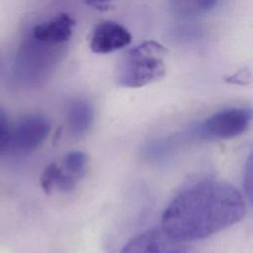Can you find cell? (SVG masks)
Wrapping results in <instances>:
<instances>
[{"label": "cell", "mask_w": 253, "mask_h": 253, "mask_svg": "<svg viewBox=\"0 0 253 253\" xmlns=\"http://www.w3.org/2000/svg\"><path fill=\"white\" fill-rule=\"evenodd\" d=\"M245 200L230 184L206 180L179 193L166 207L162 229L181 241L206 238L238 222Z\"/></svg>", "instance_id": "cell-1"}, {"label": "cell", "mask_w": 253, "mask_h": 253, "mask_svg": "<svg viewBox=\"0 0 253 253\" xmlns=\"http://www.w3.org/2000/svg\"><path fill=\"white\" fill-rule=\"evenodd\" d=\"M166 47L153 40L144 41L128 49L117 64V84L122 87L139 88L162 79L166 73Z\"/></svg>", "instance_id": "cell-2"}, {"label": "cell", "mask_w": 253, "mask_h": 253, "mask_svg": "<svg viewBox=\"0 0 253 253\" xmlns=\"http://www.w3.org/2000/svg\"><path fill=\"white\" fill-rule=\"evenodd\" d=\"M58 48L40 42L26 34L13 60L14 76L24 83L42 80L50 71Z\"/></svg>", "instance_id": "cell-3"}, {"label": "cell", "mask_w": 253, "mask_h": 253, "mask_svg": "<svg viewBox=\"0 0 253 253\" xmlns=\"http://www.w3.org/2000/svg\"><path fill=\"white\" fill-rule=\"evenodd\" d=\"M251 119L248 108H226L208 118L200 126V134L211 139L233 138L247 130Z\"/></svg>", "instance_id": "cell-4"}, {"label": "cell", "mask_w": 253, "mask_h": 253, "mask_svg": "<svg viewBox=\"0 0 253 253\" xmlns=\"http://www.w3.org/2000/svg\"><path fill=\"white\" fill-rule=\"evenodd\" d=\"M49 130L50 124L45 117L39 114L26 115L12 126L10 148L24 153L33 152L45 140Z\"/></svg>", "instance_id": "cell-5"}, {"label": "cell", "mask_w": 253, "mask_h": 253, "mask_svg": "<svg viewBox=\"0 0 253 253\" xmlns=\"http://www.w3.org/2000/svg\"><path fill=\"white\" fill-rule=\"evenodd\" d=\"M121 253H195L185 241L178 240L163 229H148L133 236Z\"/></svg>", "instance_id": "cell-6"}, {"label": "cell", "mask_w": 253, "mask_h": 253, "mask_svg": "<svg viewBox=\"0 0 253 253\" xmlns=\"http://www.w3.org/2000/svg\"><path fill=\"white\" fill-rule=\"evenodd\" d=\"M74 27L75 21L70 15L58 13L31 27L27 35L44 44L61 47L72 37Z\"/></svg>", "instance_id": "cell-7"}, {"label": "cell", "mask_w": 253, "mask_h": 253, "mask_svg": "<svg viewBox=\"0 0 253 253\" xmlns=\"http://www.w3.org/2000/svg\"><path fill=\"white\" fill-rule=\"evenodd\" d=\"M131 39L126 27L114 21H105L93 30L89 46L95 53H110L127 46Z\"/></svg>", "instance_id": "cell-8"}, {"label": "cell", "mask_w": 253, "mask_h": 253, "mask_svg": "<svg viewBox=\"0 0 253 253\" xmlns=\"http://www.w3.org/2000/svg\"><path fill=\"white\" fill-rule=\"evenodd\" d=\"M94 111L89 102L83 99L72 101L67 109V126L71 135L82 136L91 127Z\"/></svg>", "instance_id": "cell-9"}, {"label": "cell", "mask_w": 253, "mask_h": 253, "mask_svg": "<svg viewBox=\"0 0 253 253\" xmlns=\"http://www.w3.org/2000/svg\"><path fill=\"white\" fill-rule=\"evenodd\" d=\"M77 181L55 162L47 165L41 176V186L45 194H50L54 188L62 192H71L75 189Z\"/></svg>", "instance_id": "cell-10"}, {"label": "cell", "mask_w": 253, "mask_h": 253, "mask_svg": "<svg viewBox=\"0 0 253 253\" xmlns=\"http://www.w3.org/2000/svg\"><path fill=\"white\" fill-rule=\"evenodd\" d=\"M217 0H171V7L180 16H196L215 7Z\"/></svg>", "instance_id": "cell-11"}, {"label": "cell", "mask_w": 253, "mask_h": 253, "mask_svg": "<svg viewBox=\"0 0 253 253\" xmlns=\"http://www.w3.org/2000/svg\"><path fill=\"white\" fill-rule=\"evenodd\" d=\"M88 156L80 150L70 151L62 159V169L76 180L81 179L86 173Z\"/></svg>", "instance_id": "cell-12"}, {"label": "cell", "mask_w": 253, "mask_h": 253, "mask_svg": "<svg viewBox=\"0 0 253 253\" xmlns=\"http://www.w3.org/2000/svg\"><path fill=\"white\" fill-rule=\"evenodd\" d=\"M12 126L5 111L0 108V155L4 154L11 146Z\"/></svg>", "instance_id": "cell-13"}, {"label": "cell", "mask_w": 253, "mask_h": 253, "mask_svg": "<svg viewBox=\"0 0 253 253\" xmlns=\"http://www.w3.org/2000/svg\"><path fill=\"white\" fill-rule=\"evenodd\" d=\"M244 191L245 194L248 197L249 202H251V197H252V159L249 157L247 164L245 166V172H244Z\"/></svg>", "instance_id": "cell-14"}, {"label": "cell", "mask_w": 253, "mask_h": 253, "mask_svg": "<svg viewBox=\"0 0 253 253\" xmlns=\"http://www.w3.org/2000/svg\"><path fill=\"white\" fill-rule=\"evenodd\" d=\"M112 0H85L86 4L97 10H107L111 6Z\"/></svg>", "instance_id": "cell-15"}]
</instances>
